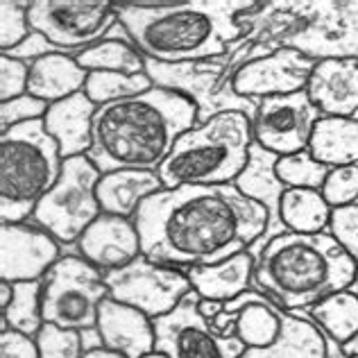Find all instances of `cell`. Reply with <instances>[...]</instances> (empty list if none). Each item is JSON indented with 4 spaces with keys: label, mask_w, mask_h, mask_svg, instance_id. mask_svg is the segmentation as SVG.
<instances>
[{
    "label": "cell",
    "mask_w": 358,
    "mask_h": 358,
    "mask_svg": "<svg viewBox=\"0 0 358 358\" xmlns=\"http://www.w3.org/2000/svg\"><path fill=\"white\" fill-rule=\"evenodd\" d=\"M134 224L145 259L186 272L250 252L270 215L234 184L179 186L150 195Z\"/></svg>",
    "instance_id": "6da1fadb"
},
{
    "label": "cell",
    "mask_w": 358,
    "mask_h": 358,
    "mask_svg": "<svg viewBox=\"0 0 358 358\" xmlns=\"http://www.w3.org/2000/svg\"><path fill=\"white\" fill-rule=\"evenodd\" d=\"M197 125V107L182 93L155 87L134 98L102 105L93 118L89 159L102 175L157 173L179 136Z\"/></svg>",
    "instance_id": "7a4b0ae2"
},
{
    "label": "cell",
    "mask_w": 358,
    "mask_h": 358,
    "mask_svg": "<svg viewBox=\"0 0 358 358\" xmlns=\"http://www.w3.org/2000/svg\"><path fill=\"white\" fill-rule=\"evenodd\" d=\"M252 7L248 0L116 3V14L145 59L193 64L222 57L248 32L238 16Z\"/></svg>",
    "instance_id": "3957f363"
},
{
    "label": "cell",
    "mask_w": 358,
    "mask_h": 358,
    "mask_svg": "<svg viewBox=\"0 0 358 358\" xmlns=\"http://www.w3.org/2000/svg\"><path fill=\"white\" fill-rule=\"evenodd\" d=\"M254 290L286 313H301L350 288L356 261L327 231H284L252 254Z\"/></svg>",
    "instance_id": "277c9868"
},
{
    "label": "cell",
    "mask_w": 358,
    "mask_h": 358,
    "mask_svg": "<svg viewBox=\"0 0 358 358\" xmlns=\"http://www.w3.org/2000/svg\"><path fill=\"white\" fill-rule=\"evenodd\" d=\"M252 145V118L243 111H222L179 136L157 173L164 188L234 184L250 162Z\"/></svg>",
    "instance_id": "5b68a950"
},
{
    "label": "cell",
    "mask_w": 358,
    "mask_h": 358,
    "mask_svg": "<svg viewBox=\"0 0 358 358\" xmlns=\"http://www.w3.org/2000/svg\"><path fill=\"white\" fill-rule=\"evenodd\" d=\"M64 159L43 120L0 134V220L27 222L45 193L57 184Z\"/></svg>",
    "instance_id": "8992f818"
},
{
    "label": "cell",
    "mask_w": 358,
    "mask_h": 358,
    "mask_svg": "<svg viewBox=\"0 0 358 358\" xmlns=\"http://www.w3.org/2000/svg\"><path fill=\"white\" fill-rule=\"evenodd\" d=\"M100 177L102 173L87 155L66 159L57 184L45 193L27 222L45 229L59 245H78L84 231L102 215Z\"/></svg>",
    "instance_id": "52a82bcc"
},
{
    "label": "cell",
    "mask_w": 358,
    "mask_h": 358,
    "mask_svg": "<svg viewBox=\"0 0 358 358\" xmlns=\"http://www.w3.org/2000/svg\"><path fill=\"white\" fill-rule=\"evenodd\" d=\"M107 297L105 272L80 254H66L43 277V322L66 331L93 329L98 327L100 306Z\"/></svg>",
    "instance_id": "ba28073f"
},
{
    "label": "cell",
    "mask_w": 358,
    "mask_h": 358,
    "mask_svg": "<svg viewBox=\"0 0 358 358\" xmlns=\"http://www.w3.org/2000/svg\"><path fill=\"white\" fill-rule=\"evenodd\" d=\"M27 18L32 30L71 57L107 39L118 25L116 3L102 0H32Z\"/></svg>",
    "instance_id": "9c48e42d"
},
{
    "label": "cell",
    "mask_w": 358,
    "mask_h": 358,
    "mask_svg": "<svg viewBox=\"0 0 358 358\" xmlns=\"http://www.w3.org/2000/svg\"><path fill=\"white\" fill-rule=\"evenodd\" d=\"M105 284L111 299L138 308L150 320L173 313L193 290L184 270L162 266L143 254L125 268L105 272Z\"/></svg>",
    "instance_id": "30bf717a"
},
{
    "label": "cell",
    "mask_w": 358,
    "mask_h": 358,
    "mask_svg": "<svg viewBox=\"0 0 358 358\" xmlns=\"http://www.w3.org/2000/svg\"><path fill=\"white\" fill-rule=\"evenodd\" d=\"M200 295L191 290L179 306L155 320V352L168 358H238L248 347L238 338H220L197 310Z\"/></svg>",
    "instance_id": "8fae6325"
},
{
    "label": "cell",
    "mask_w": 358,
    "mask_h": 358,
    "mask_svg": "<svg viewBox=\"0 0 358 358\" xmlns=\"http://www.w3.org/2000/svg\"><path fill=\"white\" fill-rule=\"evenodd\" d=\"M320 118L322 114L310 102L306 91L263 98L259 100L257 118L252 122L254 143L277 157L304 152Z\"/></svg>",
    "instance_id": "7c38bea8"
},
{
    "label": "cell",
    "mask_w": 358,
    "mask_h": 358,
    "mask_svg": "<svg viewBox=\"0 0 358 358\" xmlns=\"http://www.w3.org/2000/svg\"><path fill=\"white\" fill-rule=\"evenodd\" d=\"M306 25L288 39L310 59L356 57L358 59V3H301Z\"/></svg>",
    "instance_id": "4fadbf2b"
},
{
    "label": "cell",
    "mask_w": 358,
    "mask_h": 358,
    "mask_svg": "<svg viewBox=\"0 0 358 358\" xmlns=\"http://www.w3.org/2000/svg\"><path fill=\"white\" fill-rule=\"evenodd\" d=\"M62 259V245L32 222L0 227V281H41Z\"/></svg>",
    "instance_id": "5bb4252c"
},
{
    "label": "cell",
    "mask_w": 358,
    "mask_h": 358,
    "mask_svg": "<svg viewBox=\"0 0 358 358\" xmlns=\"http://www.w3.org/2000/svg\"><path fill=\"white\" fill-rule=\"evenodd\" d=\"M315 64V59L284 45V48L275 50L268 57L245 64L234 75V91L238 96L252 100L293 96V93L306 91V84Z\"/></svg>",
    "instance_id": "9a60e30c"
},
{
    "label": "cell",
    "mask_w": 358,
    "mask_h": 358,
    "mask_svg": "<svg viewBox=\"0 0 358 358\" xmlns=\"http://www.w3.org/2000/svg\"><path fill=\"white\" fill-rule=\"evenodd\" d=\"M78 252L100 272L120 270L134 263L141 254V236L134 220L120 215L102 213L100 218L84 231L78 243Z\"/></svg>",
    "instance_id": "2e32d148"
},
{
    "label": "cell",
    "mask_w": 358,
    "mask_h": 358,
    "mask_svg": "<svg viewBox=\"0 0 358 358\" xmlns=\"http://www.w3.org/2000/svg\"><path fill=\"white\" fill-rule=\"evenodd\" d=\"M306 93L322 116H358V59L331 57L320 59L310 73Z\"/></svg>",
    "instance_id": "e0dca14e"
},
{
    "label": "cell",
    "mask_w": 358,
    "mask_h": 358,
    "mask_svg": "<svg viewBox=\"0 0 358 358\" xmlns=\"http://www.w3.org/2000/svg\"><path fill=\"white\" fill-rule=\"evenodd\" d=\"M281 157L268 152L266 148H261L254 143L250 150V162L245 166V171L238 175V179L234 182V186L238 188L243 195H248L250 200L261 204L263 209L270 215L268 231L254 248L250 250L252 254H257L263 245L272 241L279 234H284L286 227L281 222V197L286 193V186L281 184V179L277 177V162Z\"/></svg>",
    "instance_id": "ac0fdd59"
},
{
    "label": "cell",
    "mask_w": 358,
    "mask_h": 358,
    "mask_svg": "<svg viewBox=\"0 0 358 358\" xmlns=\"http://www.w3.org/2000/svg\"><path fill=\"white\" fill-rule=\"evenodd\" d=\"M98 331L107 350L127 358H143L155 352V320L111 297H107L100 306Z\"/></svg>",
    "instance_id": "d6986e66"
},
{
    "label": "cell",
    "mask_w": 358,
    "mask_h": 358,
    "mask_svg": "<svg viewBox=\"0 0 358 358\" xmlns=\"http://www.w3.org/2000/svg\"><path fill=\"white\" fill-rule=\"evenodd\" d=\"M96 111L98 105L84 91L50 105L48 114L43 118V127L57 141L64 162L73 157L89 155L93 143V118H96Z\"/></svg>",
    "instance_id": "ffe728a7"
},
{
    "label": "cell",
    "mask_w": 358,
    "mask_h": 358,
    "mask_svg": "<svg viewBox=\"0 0 358 358\" xmlns=\"http://www.w3.org/2000/svg\"><path fill=\"white\" fill-rule=\"evenodd\" d=\"M254 268H257V259L252 257V252H241L227 261L215 263V266L186 270V277L202 299L224 301L227 304V301L252 290Z\"/></svg>",
    "instance_id": "44dd1931"
},
{
    "label": "cell",
    "mask_w": 358,
    "mask_h": 358,
    "mask_svg": "<svg viewBox=\"0 0 358 358\" xmlns=\"http://www.w3.org/2000/svg\"><path fill=\"white\" fill-rule=\"evenodd\" d=\"M164 191V182L159 173L150 171H116L100 177L98 200L102 213L120 215V218L134 220L150 195Z\"/></svg>",
    "instance_id": "7402d4cb"
},
{
    "label": "cell",
    "mask_w": 358,
    "mask_h": 358,
    "mask_svg": "<svg viewBox=\"0 0 358 358\" xmlns=\"http://www.w3.org/2000/svg\"><path fill=\"white\" fill-rule=\"evenodd\" d=\"M224 308L236 313V338L248 350L268 347L281 334L284 310L272 304L259 290H248L241 297L227 301Z\"/></svg>",
    "instance_id": "603a6c76"
},
{
    "label": "cell",
    "mask_w": 358,
    "mask_h": 358,
    "mask_svg": "<svg viewBox=\"0 0 358 358\" xmlns=\"http://www.w3.org/2000/svg\"><path fill=\"white\" fill-rule=\"evenodd\" d=\"M89 73L78 64L71 55L55 52L39 62L30 64V82H27V93L34 98L45 100L48 105L66 100L75 93L84 91Z\"/></svg>",
    "instance_id": "cb8c5ba5"
},
{
    "label": "cell",
    "mask_w": 358,
    "mask_h": 358,
    "mask_svg": "<svg viewBox=\"0 0 358 358\" xmlns=\"http://www.w3.org/2000/svg\"><path fill=\"white\" fill-rule=\"evenodd\" d=\"M308 152L315 162L329 168L358 164V116L331 118L322 116L310 136Z\"/></svg>",
    "instance_id": "d4e9b609"
},
{
    "label": "cell",
    "mask_w": 358,
    "mask_h": 358,
    "mask_svg": "<svg viewBox=\"0 0 358 358\" xmlns=\"http://www.w3.org/2000/svg\"><path fill=\"white\" fill-rule=\"evenodd\" d=\"M327 336L308 320L286 313L281 334L272 345L261 350H245L238 358H324Z\"/></svg>",
    "instance_id": "484cf974"
},
{
    "label": "cell",
    "mask_w": 358,
    "mask_h": 358,
    "mask_svg": "<svg viewBox=\"0 0 358 358\" xmlns=\"http://www.w3.org/2000/svg\"><path fill=\"white\" fill-rule=\"evenodd\" d=\"M75 59L87 73L109 71V73H125V75H138L145 73V55L141 52L129 36H118L114 30L109 32L107 39L84 48L80 55H75Z\"/></svg>",
    "instance_id": "4316f807"
},
{
    "label": "cell",
    "mask_w": 358,
    "mask_h": 358,
    "mask_svg": "<svg viewBox=\"0 0 358 358\" xmlns=\"http://www.w3.org/2000/svg\"><path fill=\"white\" fill-rule=\"evenodd\" d=\"M313 322L327 338H331L338 345H347L358 334V297L350 290L336 293L322 299L313 308L293 313Z\"/></svg>",
    "instance_id": "83f0119b"
},
{
    "label": "cell",
    "mask_w": 358,
    "mask_h": 358,
    "mask_svg": "<svg viewBox=\"0 0 358 358\" xmlns=\"http://www.w3.org/2000/svg\"><path fill=\"white\" fill-rule=\"evenodd\" d=\"M331 206L327 204L320 191L310 188H286L281 197V222L286 231L320 234L329 229Z\"/></svg>",
    "instance_id": "f1b7e54d"
},
{
    "label": "cell",
    "mask_w": 358,
    "mask_h": 358,
    "mask_svg": "<svg viewBox=\"0 0 358 358\" xmlns=\"http://www.w3.org/2000/svg\"><path fill=\"white\" fill-rule=\"evenodd\" d=\"M14 295L9 306L0 313V327L3 331L14 329L25 336L36 338L43 329V306H41V295H43V279L41 281H21V284H12Z\"/></svg>",
    "instance_id": "f546056e"
},
{
    "label": "cell",
    "mask_w": 358,
    "mask_h": 358,
    "mask_svg": "<svg viewBox=\"0 0 358 358\" xmlns=\"http://www.w3.org/2000/svg\"><path fill=\"white\" fill-rule=\"evenodd\" d=\"M150 89H155V82L150 80L148 73L125 75V73L98 71V73H89L87 84H84V93H87L98 107L141 96V93H148Z\"/></svg>",
    "instance_id": "4dcf8cb0"
},
{
    "label": "cell",
    "mask_w": 358,
    "mask_h": 358,
    "mask_svg": "<svg viewBox=\"0 0 358 358\" xmlns=\"http://www.w3.org/2000/svg\"><path fill=\"white\" fill-rule=\"evenodd\" d=\"M331 168L320 164L313 159V155L304 152L281 157L277 162V177L286 188H310V191H322Z\"/></svg>",
    "instance_id": "1f68e13d"
},
{
    "label": "cell",
    "mask_w": 358,
    "mask_h": 358,
    "mask_svg": "<svg viewBox=\"0 0 358 358\" xmlns=\"http://www.w3.org/2000/svg\"><path fill=\"white\" fill-rule=\"evenodd\" d=\"M27 9H30V3H23V0H3L0 3V50L3 52L16 48L32 32Z\"/></svg>",
    "instance_id": "d6a6232c"
},
{
    "label": "cell",
    "mask_w": 358,
    "mask_h": 358,
    "mask_svg": "<svg viewBox=\"0 0 358 358\" xmlns=\"http://www.w3.org/2000/svg\"><path fill=\"white\" fill-rule=\"evenodd\" d=\"M320 193H322V197L331 209L356 204L358 202V164L331 168V173H329Z\"/></svg>",
    "instance_id": "836d02e7"
},
{
    "label": "cell",
    "mask_w": 358,
    "mask_h": 358,
    "mask_svg": "<svg viewBox=\"0 0 358 358\" xmlns=\"http://www.w3.org/2000/svg\"><path fill=\"white\" fill-rule=\"evenodd\" d=\"M48 109H50L48 102L41 98H34L32 93L0 102V127H3V131H7L9 127L25 125V122H32V120H43L45 114H48Z\"/></svg>",
    "instance_id": "e575fe53"
},
{
    "label": "cell",
    "mask_w": 358,
    "mask_h": 358,
    "mask_svg": "<svg viewBox=\"0 0 358 358\" xmlns=\"http://www.w3.org/2000/svg\"><path fill=\"white\" fill-rule=\"evenodd\" d=\"M41 358H82L80 331H66V329L43 324L36 336Z\"/></svg>",
    "instance_id": "d590c367"
},
{
    "label": "cell",
    "mask_w": 358,
    "mask_h": 358,
    "mask_svg": "<svg viewBox=\"0 0 358 358\" xmlns=\"http://www.w3.org/2000/svg\"><path fill=\"white\" fill-rule=\"evenodd\" d=\"M329 234L358 263V202L331 211Z\"/></svg>",
    "instance_id": "8d00e7d4"
},
{
    "label": "cell",
    "mask_w": 358,
    "mask_h": 358,
    "mask_svg": "<svg viewBox=\"0 0 358 358\" xmlns=\"http://www.w3.org/2000/svg\"><path fill=\"white\" fill-rule=\"evenodd\" d=\"M27 82H30V64L3 55L0 57V102L25 96Z\"/></svg>",
    "instance_id": "74e56055"
},
{
    "label": "cell",
    "mask_w": 358,
    "mask_h": 358,
    "mask_svg": "<svg viewBox=\"0 0 358 358\" xmlns=\"http://www.w3.org/2000/svg\"><path fill=\"white\" fill-rule=\"evenodd\" d=\"M0 358H41V350L36 338L7 329L0 331Z\"/></svg>",
    "instance_id": "f35d334b"
},
{
    "label": "cell",
    "mask_w": 358,
    "mask_h": 358,
    "mask_svg": "<svg viewBox=\"0 0 358 358\" xmlns=\"http://www.w3.org/2000/svg\"><path fill=\"white\" fill-rule=\"evenodd\" d=\"M55 52H62V50L55 43L48 41V36H43L41 32L32 30L30 34H27L25 41H21L16 48H12L9 52H3V55H9V57L21 59L25 64H34V62H39L43 57H48V55H55Z\"/></svg>",
    "instance_id": "ab89813d"
},
{
    "label": "cell",
    "mask_w": 358,
    "mask_h": 358,
    "mask_svg": "<svg viewBox=\"0 0 358 358\" xmlns=\"http://www.w3.org/2000/svg\"><path fill=\"white\" fill-rule=\"evenodd\" d=\"M80 341H82V354L84 352H91V350H100L102 345V336L98 331V327L93 329H84V331H80Z\"/></svg>",
    "instance_id": "60d3db41"
},
{
    "label": "cell",
    "mask_w": 358,
    "mask_h": 358,
    "mask_svg": "<svg viewBox=\"0 0 358 358\" xmlns=\"http://www.w3.org/2000/svg\"><path fill=\"white\" fill-rule=\"evenodd\" d=\"M197 310H200V315L209 322V320H213L218 313H222L224 310V301H213V299H202L200 297V304H197Z\"/></svg>",
    "instance_id": "b9f144b4"
},
{
    "label": "cell",
    "mask_w": 358,
    "mask_h": 358,
    "mask_svg": "<svg viewBox=\"0 0 358 358\" xmlns=\"http://www.w3.org/2000/svg\"><path fill=\"white\" fill-rule=\"evenodd\" d=\"M12 295H14V286L9 281H0V310H5L9 306Z\"/></svg>",
    "instance_id": "7bdbcfd3"
},
{
    "label": "cell",
    "mask_w": 358,
    "mask_h": 358,
    "mask_svg": "<svg viewBox=\"0 0 358 358\" xmlns=\"http://www.w3.org/2000/svg\"><path fill=\"white\" fill-rule=\"evenodd\" d=\"M82 358H127L118 352H111L107 347H100V350H91V352H84Z\"/></svg>",
    "instance_id": "ee69618b"
},
{
    "label": "cell",
    "mask_w": 358,
    "mask_h": 358,
    "mask_svg": "<svg viewBox=\"0 0 358 358\" xmlns=\"http://www.w3.org/2000/svg\"><path fill=\"white\" fill-rule=\"evenodd\" d=\"M324 358H350L343 352V345L334 343L331 338H327V356Z\"/></svg>",
    "instance_id": "f6af8a7d"
},
{
    "label": "cell",
    "mask_w": 358,
    "mask_h": 358,
    "mask_svg": "<svg viewBox=\"0 0 358 358\" xmlns=\"http://www.w3.org/2000/svg\"><path fill=\"white\" fill-rule=\"evenodd\" d=\"M343 352H345L347 356H350V358H352V356H358V334H356L347 345H343Z\"/></svg>",
    "instance_id": "bcb514c9"
},
{
    "label": "cell",
    "mask_w": 358,
    "mask_h": 358,
    "mask_svg": "<svg viewBox=\"0 0 358 358\" xmlns=\"http://www.w3.org/2000/svg\"><path fill=\"white\" fill-rule=\"evenodd\" d=\"M347 290H350L352 295H356V297H358V263H356V275H354V281H352L350 288H347Z\"/></svg>",
    "instance_id": "7dc6e473"
},
{
    "label": "cell",
    "mask_w": 358,
    "mask_h": 358,
    "mask_svg": "<svg viewBox=\"0 0 358 358\" xmlns=\"http://www.w3.org/2000/svg\"><path fill=\"white\" fill-rule=\"evenodd\" d=\"M143 358H168V356L162 354V352H152V354H148V356H143Z\"/></svg>",
    "instance_id": "c3c4849f"
},
{
    "label": "cell",
    "mask_w": 358,
    "mask_h": 358,
    "mask_svg": "<svg viewBox=\"0 0 358 358\" xmlns=\"http://www.w3.org/2000/svg\"><path fill=\"white\" fill-rule=\"evenodd\" d=\"M352 358H358V356H352Z\"/></svg>",
    "instance_id": "681fc988"
}]
</instances>
